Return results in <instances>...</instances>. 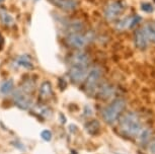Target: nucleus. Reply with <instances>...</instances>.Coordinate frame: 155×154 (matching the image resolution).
Here are the masks:
<instances>
[{"mask_svg": "<svg viewBox=\"0 0 155 154\" xmlns=\"http://www.w3.org/2000/svg\"><path fill=\"white\" fill-rule=\"evenodd\" d=\"M87 68L88 67H82V66H76L72 65L71 68L69 69V77L73 83L78 84L85 79L86 73H87Z\"/></svg>", "mask_w": 155, "mask_h": 154, "instance_id": "4", "label": "nucleus"}, {"mask_svg": "<svg viewBox=\"0 0 155 154\" xmlns=\"http://www.w3.org/2000/svg\"><path fill=\"white\" fill-rule=\"evenodd\" d=\"M35 89V82L33 80L31 79H28L25 80V82L22 83V86H21V90L25 91V93H28L30 94L31 91Z\"/></svg>", "mask_w": 155, "mask_h": 154, "instance_id": "18", "label": "nucleus"}, {"mask_svg": "<svg viewBox=\"0 0 155 154\" xmlns=\"http://www.w3.org/2000/svg\"><path fill=\"white\" fill-rule=\"evenodd\" d=\"M41 137H42L43 140L45 141H50L52 139V133L51 131L49 130H44L42 133H41Z\"/></svg>", "mask_w": 155, "mask_h": 154, "instance_id": "19", "label": "nucleus"}, {"mask_svg": "<svg viewBox=\"0 0 155 154\" xmlns=\"http://www.w3.org/2000/svg\"><path fill=\"white\" fill-rule=\"evenodd\" d=\"M135 44L136 47L140 50H144L147 48V38H146L143 30H138L135 33Z\"/></svg>", "mask_w": 155, "mask_h": 154, "instance_id": "10", "label": "nucleus"}, {"mask_svg": "<svg viewBox=\"0 0 155 154\" xmlns=\"http://www.w3.org/2000/svg\"><path fill=\"white\" fill-rule=\"evenodd\" d=\"M72 65L76 66H82V67H88L89 64V58L86 54L84 53H76L74 56L72 57Z\"/></svg>", "mask_w": 155, "mask_h": 154, "instance_id": "9", "label": "nucleus"}, {"mask_svg": "<svg viewBox=\"0 0 155 154\" xmlns=\"http://www.w3.org/2000/svg\"><path fill=\"white\" fill-rule=\"evenodd\" d=\"M134 19H135V16L134 17H126L123 20L119 22L117 28L119 30H126V28H133L135 24H134Z\"/></svg>", "mask_w": 155, "mask_h": 154, "instance_id": "16", "label": "nucleus"}, {"mask_svg": "<svg viewBox=\"0 0 155 154\" xmlns=\"http://www.w3.org/2000/svg\"><path fill=\"white\" fill-rule=\"evenodd\" d=\"M52 95H53V89L51 83L49 81H44L40 87V100L45 101L51 98Z\"/></svg>", "mask_w": 155, "mask_h": 154, "instance_id": "8", "label": "nucleus"}, {"mask_svg": "<svg viewBox=\"0 0 155 154\" xmlns=\"http://www.w3.org/2000/svg\"><path fill=\"white\" fill-rule=\"evenodd\" d=\"M14 101L15 104L19 109L23 110V111H27L33 104V100L30 97L28 93H25L22 90H17L14 93Z\"/></svg>", "mask_w": 155, "mask_h": 154, "instance_id": "3", "label": "nucleus"}, {"mask_svg": "<svg viewBox=\"0 0 155 154\" xmlns=\"http://www.w3.org/2000/svg\"><path fill=\"white\" fill-rule=\"evenodd\" d=\"M143 31H144L147 40L151 41L152 43H155V27L153 25L151 24L146 25L144 28H143Z\"/></svg>", "mask_w": 155, "mask_h": 154, "instance_id": "15", "label": "nucleus"}, {"mask_svg": "<svg viewBox=\"0 0 155 154\" xmlns=\"http://www.w3.org/2000/svg\"><path fill=\"white\" fill-rule=\"evenodd\" d=\"M4 1V0H0V3H1V2H3Z\"/></svg>", "mask_w": 155, "mask_h": 154, "instance_id": "22", "label": "nucleus"}, {"mask_svg": "<svg viewBox=\"0 0 155 154\" xmlns=\"http://www.w3.org/2000/svg\"><path fill=\"white\" fill-rule=\"evenodd\" d=\"M54 4L63 10H73L77 6L75 0H53Z\"/></svg>", "mask_w": 155, "mask_h": 154, "instance_id": "11", "label": "nucleus"}, {"mask_svg": "<svg viewBox=\"0 0 155 154\" xmlns=\"http://www.w3.org/2000/svg\"><path fill=\"white\" fill-rule=\"evenodd\" d=\"M0 21L6 27H12L14 25V18L4 8H0Z\"/></svg>", "mask_w": 155, "mask_h": 154, "instance_id": "13", "label": "nucleus"}, {"mask_svg": "<svg viewBox=\"0 0 155 154\" xmlns=\"http://www.w3.org/2000/svg\"><path fill=\"white\" fill-rule=\"evenodd\" d=\"M12 88H13V80L8 79L1 84V86H0V91L3 94H8L11 92Z\"/></svg>", "mask_w": 155, "mask_h": 154, "instance_id": "17", "label": "nucleus"}, {"mask_svg": "<svg viewBox=\"0 0 155 154\" xmlns=\"http://www.w3.org/2000/svg\"><path fill=\"white\" fill-rule=\"evenodd\" d=\"M86 39L87 37H84L79 33H71L67 36V43L73 48L81 49L85 46L87 42Z\"/></svg>", "mask_w": 155, "mask_h": 154, "instance_id": "7", "label": "nucleus"}, {"mask_svg": "<svg viewBox=\"0 0 155 154\" xmlns=\"http://www.w3.org/2000/svg\"><path fill=\"white\" fill-rule=\"evenodd\" d=\"M153 1H154V2H155V0H153Z\"/></svg>", "mask_w": 155, "mask_h": 154, "instance_id": "24", "label": "nucleus"}, {"mask_svg": "<svg viewBox=\"0 0 155 154\" xmlns=\"http://www.w3.org/2000/svg\"><path fill=\"white\" fill-rule=\"evenodd\" d=\"M84 129L86 130V132L90 135H94L96 133H98V131L101 130V124L97 120H91L84 125Z\"/></svg>", "mask_w": 155, "mask_h": 154, "instance_id": "14", "label": "nucleus"}, {"mask_svg": "<svg viewBox=\"0 0 155 154\" xmlns=\"http://www.w3.org/2000/svg\"><path fill=\"white\" fill-rule=\"evenodd\" d=\"M150 152L152 154H155V140L150 144Z\"/></svg>", "mask_w": 155, "mask_h": 154, "instance_id": "21", "label": "nucleus"}, {"mask_svg": "<svg viewBox=\"0 0 155 154\" xmlns=\"http://www.w3.org/2000/svg\"><path fill=\"white\" fill-rule=\"evenodd\" d=\"M122 10H123V5L121 4V2L118 1L110 2V4H107V6L104 9V16H106V18L107 20H113L118 15H120Z\"/></svg>", "mask_w": 155, "mask_h": 154, "instance_id": "6", "label": "nucleus"}, {"mask_svg": "<svg viewBox=\"0 0 155 154\" xmlns=\"http://www.w3.org/2000/svg\"><path fill=\"white\" fill-rule=\"evenodd\" d=\"M15 63L20 67L28 69V70H31L34 68V64L31 62V57L28 56V55H20V56H18L16 58Z\"/></svg>", "mask_w": 155, "mask_h": 154, "instance_id": "12", "label": "nucleus"}, {"mask_svg": "<svg viewBox=\"0 0 155 154\" xmlns=\"http://www.w3.org/2000/svg\"><path fill=\"white\" fill-rule=\"evenodd\" d=\"M101 72L99 68H93L86 76L85 79V88L88 92H92L97 85L99 78H101Z\"/></svg>", "mask_w": 155, "mask_h": 154, "instance_id": "5", "label": "nucleus"}, {"mask_svg": "<svg viewBox=\"0 0 155 154\" xmlns=\"http://www.w3.org/2000/svg\"><path fill=\"white\" fill-rule=\"evenodd\" d=\"M116 154H121V153H116Z\"/></svg>", "mask_w": 155, "mask_h": 154, "instance_id": "23", "label": "nucleus"}, {"mask_svg": "<svg viewBox=\"0 0 155 154\" xmlns=\"http://www.w3.org/2000/svg\"><path fill=\"white\" fill-rule=\"evenodd\" d=\"M120 127L125 134L129 136H137L141 133L142 126L140 120L135 113H127L120 118Z\"/></svg>", "mask_w": 155, "mask_h": 154, "instance_id": "1", "label": "nucleus"}, {"mask_svg": "<svg viewBox=\"0 0 155 154\" xmlns=\"http://www.w3.org/2000/svg\"><path fill=\"white\" fill-rule=\"evenodd\" d=\"M126 107V101L122 98L115 100L102 111V119L107 124H114L120 118Z\"/></svg>", "mask_w": 155, "mask_h": 154, "instance_id": "2", "label": "nucleus"}, {"mask_svg": "<svg viewBox=\"0 0 155 154\" xmlns=\"http://www.w3.org/2000/svg\"><path fill=\"white\" fill-rule=\"evenodd\" d=\"M141 9L145 12H151L153 10V7L150 3H142L141 4Z\"/></svg>", "mask_w": 155, "mask_h": 154, "instance_id": "20", "label": "nucleus"}]
</instances>
